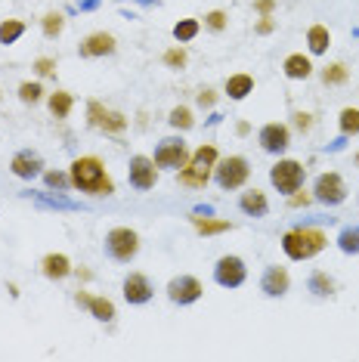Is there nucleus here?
<instances>
[{
	"label": "nucleus",
	"mask_w": 359,
	"mask_h": 362,
	"mask_svg": "<svg viewBox=\"0 0 359 362\" xmlns=\"http://www.w3.org/2000/svg\"><path fill=\"white\" fill-rule=\"evenodd\" d=\"M235 134H239V136H248V134H251V124H248V121H239V124H235Z\"/></svg>",
	"instance_id": "obj_45"
},
{
	"label": "nucleus",
	"mask_w": 359,
	"mask_h": 362,
	"mask_svg": "<svg viewBox=\"0 0 359 362\" xmlns=\"http://www.w3.org/2000/svg\"><path fill=\"white\" fill-rule=\"evenodd\" d=\"M329 47H331V31L329 28L325 25H310L307 28V50H310V56L329 53Z\"/></svg>",
	"instance_id": "obj_23"
},
{
	"label": "nucleus",
	"mask_w": 359,
	"mask_h": 362,
	"mask_svg": "<svg viewBox=\"0 0 359 362\" xmlns=\"http://www.w3.org/2000/svg\"><path fill=\"white\" fill-rule=\"evenodd\" d=\"M304 180H307V168L295 158H279L273 168H269V183H273V189L282 195L298 192V189L304 186Z\"/></svg>",
	"instance_id": "obj_5"
},
{
	"label": "nucleus",
	"mask_w": 359,
	"mask_h": 362,
	"mask_svg": "<svg viewBox=\"0 0 359 362\" xmlns=\"http://www.w3.org/2000/svg\"><path fill=\"white\" fill-rule=\"evenodd\" d=\"M338 124H341V134L344 136H356L359 134V109H344Z\"/></svg>",
	"instance_id": "obj_35"
},
{
	"label": "nucleus",
	"mask_w": 359,
	"mask_h": 362,
	"mask_svg": "<svg viewBox=\"0 0 359 362\" xmlns=\"http://www.w3.org/2000/svg\"><path fill=\"white\" fill-rule=\"evenodd\" d=\"M121 291H124V300L130 303V307H143V303L152 300L155 288H152V282H149V276L130 273V276L124 279V285H121Z\"/></svg>",
	"instance_id": "obj_15"
},
{
	"label": "nucleus",
	"mask_w": 359,
	"mask_h": 362,
	"mask_svg": "<svg viewBox=\"0 0 359 362\" xmlns=\"http://www.w3.org/2000/svg\"><path fill=\"white\" fill-rule=\"evenodd\" d=\"M226 96H230L233 103H242V100H248L251 93H254V78L251 75H245V71H239V75H230L226 78Z\"/></svg>",
	"instance_id": "obj_22"
},
{
	"label": "nucleus",
	"mask_w": 359,
	"mask_h": 362,
	"mask_svg": "<svg viewBox=\"0 0 359 362\" xmlns=\"http://www.w3.org/2000/svg\"><path fill=\"white\" fill-rule=\"evenodd\" d=\"M239 208L248 214V217H266L269 214V202H266V195L260 192V189H248V192H242V199H239Z\"/></svg>",
	"instance_id": "obj_21"
},
{
	"label": "nucleus",
	"mask_w": 359,
	"mask_h": 362,
	"mask_svg": "<svg viewBox=\"0 0 359 362\" xmlns=\"http://www.w3.org/2000/svg\"><path fill=\"white\" fill-rule=\"evenodd\" d=\"M260 291L266 298H285L291 291V276L285 267H266L264 269V279H260Z\"/></svg>",
	"instance_id": "obj_17"
},
{
	"label": "nucleus",
	"mask_w": 359,
	"mask_h": 362,
	"mask_svg": "<svg viewBox=\"0 0 359 362\" xmlns=\"http://www.w3.org/2000/svg\"><path fill=\"white\" fill-rule=\"evenodd\" d=\"M356 164H359V152H356Z\"/></svg>",
	"instance_id": "obj_48"
},
{
	"label": "nucleus",
	"mask_w": 359,
	"mask_h": 362,
	"mask_svg": "<svg viewBox=\"0 0 359 362\" xmlns=\"http://www.w3.org/2000/svg\"><path fill=\"white\" fill-rule=\"evenodd\" d=\"M254 10H257L260 16H273V10H276V0H254Z\"/></svg>",
	"instance_id": "obj_44"
},
{
	"label": "nucleus",
	"mask_w": 359,
	"mask_h": 362,
	"mask_svg": "<svg viewBox=\"0 0 359 362\" xmlns=\"http://www.w3.org/2000/svg\"><path fill=\"white\" fill-rule=\"evenodd\" d=\"M35 69H37V75H56V59H50V56H40V59L35 62Z\"/></svg>",
	"instance_id": "obj_39"
},
{
	"label": "nucleus",
	"mask_w": 359,
	"mask_h": 362,
	"mask_svg": "<svg viewBox=\"0 0 359 362\" xmlns=\"http://www.w3.org/2000/svg\"><path fill=\"white\" fill-rule=\"evenodd\" d=\"M192 226L199 229L201 235H220V233H230L233 229L230 220H214L211 214H205V217H201V214H192Z\"/></svg>",
	"instance_id": "obj_25"
},
{
	"label": "nucleus",
	"mask_w": 359,
	"mask_h": 362,
	"mask_svg": "<svg viewBox=\"0 0 359 362\" xmlns=\"http://www.w3.org/2000/svg\"><path fill=\"white\" fill-rule=\"evenodd\" d=\"M75 303H78V307H84L90 316L96 319V322H112V319L118 316V313H115V303H112L109 298H100V294L78 291V294H75Z\"/></svg>",
	"instance_id": "obj_16"
},
{
	"label": "nucleus",
	"mask_w": 359,
	"mask_h": 362,
	"mask_svg": "<svg viewBox=\"0 0 359 362\" xmlns=\"http://www.w3.org/2000/svg\"><path fill=\"white\" fill-rule=\"evenodd\" d=\"M214 103H217V93H214V90H211V87L199 90V105H201V109H211Z\"/></svg>",
	"instance_id": "obj_43"
},
{
	"label": "nucleus",
	"mask_w": 359,
	"mask_h": 362,
	"mask_svg": "<svg viewBox=\"0 0 359 362\" xmlns=\"http://www.w3.org/2000/svg\"><path fill=\"white\" fill-rule=\"evenodd\" d=\"M115 50H118V40H115V35H109V31H93V35H87L78 47L81 59H100V56H112Z\"/></svg>",
	"instance_id": "obj_14"
},
{
	"label": "nucleus",
	"mask_w": 359,
	"mask_h": 362,
	"mask_svg": "<svg viewBox=\"0 0 359 362\" xmlns=\"http://www.w3.org/2000/svg\"><path fill=\"white\" fill-rule=\"evenodd\" d=\"M307 288L316 294V298H331L334 294V279L329 273H322V269H313L307 279Z\"/></svg>",
	"instance_id": "obj_26"
},
{
	"label": "nucleus",
	"mask_w": 359,
	"mask_h": 362,
	"mask_svg": "<svg viewBox=\"0 0 359 362\" xmlns=\"http://www.w3.org/2000/svg\"><path fill=\"white\" fill-rule=\"evenodd\" d=\"M245 279H248V267H245V260L239 257V254H223V257L217 260L214 267V282L220 288H242Z\"/></svg>",
	"instance_id": "obj_10"
},
{
	"label": "nucleus",
	"mask_w": 359,
	"mask_h": 362,
	"mask_svg": "<svg viewBox=\"0 0 359 362\" xmlns=\"http://www.w3.org/2000/svg\"><path fill=\"white\" fill-rule=\"evenodd\" d=\"M226 25H230V16H226V10H211V13L205 16V28L214 31V35L226 31Z\"/></svg>",
	"instance_id": "obj_36"
},
{
	"label": "nucleus",
	"mask_w": 359,
	"mask_h": 362,
	"mask_svg": "<svg viewBox=\"0 0 359 362\" xmlns=\"http://www.w3.org/2000/svg\"><path fill=\"white\" fill-rule=\"evenodd\" d=\"M199 31H201L199 19H180L174 25V40H177V44H189V40L199 37Z\"/></svg>",
	"instance_id": "obj_29"
},
{
	"label": "nucleus",
	"mask_w": 359,
	"mask_h": 362,
	"mask_svg": "<svg viewBox=\"0 0 359 362\" xmlns=\"http://www.w3.org/2000/svg\"><path fill=\"white\" fill-rule=\"evenodd\" d=\"M161 62L167 65V69H186V62H189V56H186L183 47H170V50L161 56Z\"/></svg>",
	"instance_id": "obj_37"
},
{
	"label": "nucleus",
	"mask_w": 359,
	"mask_h": 362,
	"mask_svg": "<svg viewBox=\"0 0 359 362\" xmlns=\"http://www.w3.org/2000/svg\"><path fill=\"white\" fill-rule=\"evenodd\" d=\"M19 100L25 105H35L44 100V87H40V81H22L19 84Z\"/></svg>",
	"instance_id": "obj_33"
},
{
	"label": "nucleus",
	"mask_w": 359,
	"mask_h": 362,
	"mask_svg": "<svg viewBox=\"0 0 359 362\" xmlns=\"http://www.w3.org/2000/svg\"><path fill=\"white\" fill-rule=\"evenodd\" d=\"M313 199L319 204H329V208H338V204L347 202V183L341 174L334 170H325V174L316 177L313 183Z\"/></svg>",
	"instance_id": "obj_8"
},
{
	"label": "nucleus",
	"mask_w": 359,
	"mask_h": 362,
	"mask_svg": "<svg viewBox=\"0 0 359 362\" xmlns=\"http://www.w3.org/2000/svg\"><path fill=\"white\" fill-rule=\"evenodd\" d=\"M10 170H13V177H19V180H35V177L44 174V158L31 149H22V152L13 155Z\"/></svg>",
	"instance_id": "obj_18"
},
{
	"label": "nucleus",
	"mask_w": 359,
	"mask_h": 362,
	"mask_svg": "<svg viewBox=\"0 0 359 362\" xmlns=\"http://www.w3.org/2000/svg\"><path fill=\"white\" fill-rule=\"evenodd\" d=\"M22 35H25V22L22 19H4L0 22V44L4 47H13Z\"/></svg>",
	"instance_id": "obj_28"
},
{
	"label": "nucleus",
	"mask_w": 359,
	"mask_h": 362,
	"mask_svg": "<svg viewBox=\"0 0 359 362\" xmlns=\"http://www.w3.org/2000/svg\"><path fill=\"white\" fill-rule=\"evenodd\" d=\"M325 245H329V235H325L322 229H316V226H298V229H288V233L282 235L285 257L298 260V263L316 257V254H322Z\"/></svg>",
	"instance_id": "obj_2"
},
{
	"label": "nucleus",
	"mask_w": 359,
	"mask_h": 362,
	"mask_svg": "<svg viewBox=\"0 0 359 362\" xmlns=\"http://www.w3.org/2000/svg\"><path fill=\"white\" fill-rule=\"evenodd\" d=\"M127 180L136 192H149L158 183V168H155V161L149 155H134L127 164Z\"/></svg>",
	"instance_id": "obj_11"
},
{
	"label": "nucleus",
	"mask_w": 359,
	"mask_h": 362,
	"mask_svg": "<svg viewBox=\"0 0 359 362\" xmlns=\"http://www.w3.org/2000/svg\"><path fill=\"white\" fill-rule=\"evenodd\" d=\"M291 118H295L298 130H310V127H313V115H310V112H295Z\"/></svg>",
	"instance_id": "obj_42"
},
{
	"label": "nucleus",
	"mask_w": 359,
	"mask_h": 362,
	"mask_svg": "<svg viewBox=\"0 0 359 362\" xmlns=\"http://www.w3.org/2000/svg\"><path fill=\"white\" fill-rule=\"evenodd\" d=\"M167 121H170V127H174V130H192L195 127V118H192L189 105H174Z\"/></svg>",
	"instance_id": "obj_31"
},
{
	"label": "nucleus",
	"mask_w": 359,
	"mask_h": 362,
	"mask_svg": "<svg viewBox=\"0 0 359 362\" xmlns=\"http://www.w3.org/2000/svg\"><path fill=\"white\" fill-rule=\"evenodd\" d=\"M189 146H186L183 136H165L158 146H155V168L158 170H183L189 164Z\"/></svg>",
	"instance_id": "obj_7"
},
{
	"label": "nucleus",
	"mask_w": 359,
	"mask_h": 362,
	"mask_svg": "<svg viewBox=\"0 0 359 362\" xmlns=\"http://www.w3.org/2000/svg\"><path fill=\"white\" fill-rule=\"evenodd\" d=\"M347 81H350V69L344 62H331V65L322 69V84L325 87H344Z\"/></svg>",
	"instance_id": "obj_27"
},
{
	"label": "nucleus",
	"mask_w": 359,
	"mask_h": 362,
	"mask_svg": "<svg viewBox=\"0 0 359 362\" xmlns=\"http://www.w3.org/2000/svg\"><path fill=\"white\" fill-rule=\"evenodd\" d=\"M71 105H75V100H71L69 90H56V93L47 96V109H50V115L56 121H65L71 115Z\"/></svg>",
	"instance_id": "obj_24"
},
{
	"label": "nucleus",
	"mask_w": 359,
	"mask_h": 362,
	"mask_svg": "<svg viewBox=\"0 0 359 362\" xmlns=\"http://www.w3.org/2000/svg\"><path fill=\"white\" fill-rule=\"evenodd\" d=\"M44 183H47V189H56V192H69L71 177L65 174V170H44Z\"/></svg>",
	"instance_id": "obj_34"
},
{
	"label": "nucleus",
	"mask_w": 359,
	"mask_h": 362,
	"mask_svg": "<svg viewBox=\"0 0 359 362\" xmlns=\"http://www.w3.org/2000/svg\"><path fill=\"white\" fill-rule=\"evenodd\" d=\"M37 202H40V204H50V208H65V211H75V208H78L75 202L62 199V195H37Z\"/></svg>",
	"instance_id": "obj_38"
},
{
	"label": "nucleus",
	"mask_w": 359,
	"mask_h": 362,
	"mask_svg": "<svg viewBox=\"0 0 359 362\" xmlns=\"http://www.w3.org/2000/svg\"><path fill=\"white\" fill-rule=\"evenodd\" d=\"M254 31H257V35H273V31H276V19H273V16H260V22L254 25Z\"/></svg>",
	"instance_id": "obj_41"
},
{
	"label": "nucleus",
	"mask_w": 359,
	"mask_h": 362,
	"mask_svg": "<svg viewBox=\"0 0 359 362\" xmlns=\"http://www.w3.org/2000/svg\"><path fill=\"white\" fill-rule=\"evenodd\" d=\"M310 202H313V192H300V189H298V192L288 195V204H291V208H307Z\"/></svg>",
	"instance_id": "obj_40"
},
{
	"label": "nucleus",
	"mask_w": 359,
	"mask_h": 362,
	"mask_svg": "<svg viewBox=\"0 0 359 362\" xmlns=\"http://www.w3.org/2000/svg\"><path fill=\"white\" fill-rule=\"evenodd\" d=\"M217 158H220V152H217V146H214V143L199 146V149L189 155V164H186L183 170H177L180 186H186V189H205V186H208V180L214 177V164H217Z\"/></svg>",
	"instance_id": "obj_3"
},
{
	"label": "nucleus",
	"mask_w": 359,
	"mask_h": 362,
	"mask_svg": "<svg viewBox=\"0 0 359 362\" xmlns=\"http://www.w3.org/2000/svg\"><path fill=\"white\" fill-rule=\"evenodd\" d=\"M69 177H71V189H78V192H84V195H96V199H100V195L115 192V183L105 174L102 161L96 158V155H81V158H75L69 168Z\"/></svg>",
	"instance_id": "obj_1"
},
{
	"label": "nucleus",
	"mask_w": 359,
	"mask_h": 362,
	"mask_svg": "<svg viewBox=\"0 0 359 362\" xmlns=\"http://www.w3.org/2000/svg\"><path fill=\"white\" fill-rule=\"evenodd\" d=\"M338 248L344 254H359V226H344V229H341Z\"/></svg>",
	"instance_id": "obj_32"
},
{
	"label": "nucleus",
	"mask_w": 359,
	"mask_h": 362,
	"mask_svg": "<svg viewBox=\"0 0 359 362\" xmlns=\"http://www.w3.org/2000/svg\"><path fill=\"white\" fill-rule=\"evenodd\" d=\"M251 177V164L245 155H226V158H217L214 164V180L223 192H235L248 183Z\"/></svg>",
	"instance_id": "obj_4"
},
{
	"label": "nucleus",
	"mask_w": 359,
	"mask_h": 362,
	"mask_svg": "<svg viewBox=\"0 0 359 362\" xmlns=\"http://www.w3.org/2000/svg\"><path fill=\"white\" fill-rule=\"evenodd\" d=\"M136 4H155V0H136Z\"/></svg>",
	"instance_id": "obj_47"
},
{
	"label": "nucleus",
	"mask_w": 359,
	"mask_h": 362,
	"mask_svg": "<svg viewBox=\"0 0 359 362\" xmlns=\"http://www.w3.org/2000/svg\"><path fill=\"white\" fill-rule=\"evenodd\" d=\"M257 143H260V149L269 152V155H282L291 146V127L279 124V121H269V124L260 127Z\"/></svg>",
	"instance_id": "obj_13"
},
{
	"label": "nucleus",
	"mask_w": 359,
	"mask_h": 362,
	"mask_svg": "<svg viewBox=\"0 0 359 362\" xmlns=\"http://www.w3.org/2000/svg\"><path fill=\"white\" fill-rule=\"evenodd\" d=\"M201 294H205V285L195 276H174L167 282V298L180 303V307H189V303L201 300Z\"/></svg>",
	"instance_id": "obj_12"
},
{
	"label": "nucleus",
	"mask_w": 359,
	"mask_h": 362,
	"mask_svg": "<svg viewBox=\"0 0 359 362\" xmlns=\"http://www.w3.org/2000/svg\"><path fill=\"white\" fill-rule=\"evenodd\" d=\"M62 28H65V16L56 13V10H50L44 19H40V31H44L47 40H56V37L62 35Z\"/></svg>",
	"instance_id": "obj_30"
},
{
	"label": "nucleus",
	"mask_w": 359,
	"mask_h": 362,
	"mask_svg": "<svg viewBox=\"0 0 359 362\" xmlns=\"http://www.w3.org/2000/svg\"><path fill=\"white\" fill-rule=\"evenodd\" d=\"M96 4H100V0H84V4H81V10H93Z\"/></svg>",
	"instance_id": "obj_46"
},
{
	"label": "nucleus",
	"mask_w": 359,
	"mask_h": 362,
	"mask_svg": "<svg viewBox=\"0 0 359 362\" xmlns=\"http://www.w3.org/2000/svg\"><path fill=\"white\" fill-rule=\"evenodd\" d=\"M87 124L96 127V130H105V134H112V136H118V134H124L127 130V118L121 112L105 109L102 103L90 100L87 103Z\"/></svg>",
	"instance_id": "obj_9"
},
{
	"label": "nucleus",
	"mask_w": 359,
	"mask_h": 362,
	"mask_svg": "<svg viewBox=\"0 0 359 362\" xmlns=\"http://www.w3.org/2000/svg\"><path fill=\"white\" fill-rule=\"evenodd\" d=\"M40 273H44L50 282H62V279L71 276V260L65 254H47L40 260Z\"/></svg>",
	"instance_id": "obj_19"
},
{
	"label": "nucleus",
	"mask_w": 359,
	"mask_h": 362,
	"mask_svg": "<svg viewBox=\"0 0 359 362\" xmlns=\"http://www.w3.org/2000/svg\"><path fill=\"white\" fill-rule=\"evenodd\" d=\"M282 71H285L288 81H307L310 75H313V59L304 56V53H291V56H285Z\"/></svg>",
	"instance_id": "obj_20"
},
{
	"label": "nucleus",
	"mask_w": 359,
	"mask_h": 362,
	"mask_svg": "<svg viewBox=\"0 0 359 362\" xmlns=\"http://www.w3.org/2000/svg\"><path fill=\"white\" fill-rule=\"evenodd\" d=\"M105 254H109L115 263H130L140 254V235L134 233L130 226H115L105 233Z\"/></svg>",
	"instance_id": "obj_6"
}]
</instances>
